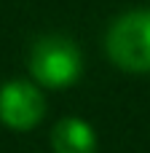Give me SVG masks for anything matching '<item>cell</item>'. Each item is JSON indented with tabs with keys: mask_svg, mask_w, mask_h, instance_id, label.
<instances>
[{
	"mask_svg": "<svg viewBox=\"0 0 150 153\" xmlns=\"http://www.w3.org/2000/svg\"><path fill=\"white\" fill-rule=\"evenodd\" d=\"M105 51L123 73H150V8L121 13L105 35Z\"/></svg>",
	"mask_w": 150,
	"mask_h": 153,
	"instance_id": "1",
	"label": "cell"
},
{
	"mask_svg": "<svg viewBox=\"0 0 150 153\" xmlns=\"http://www.w3.org/2000/svg\"><path fill=\"white\" fill-rule=\"evenodd\" d=\"M83 73L81 48L64 35H43L30 51V75L38 86L67 89Z\"/></svg>",
	"mask_w": 150,
	"mask_h": 153,
	"instance_id": "2",
	"label": "cell"
},
{
	"mask_svg": "<svg viewBox=\"0 0 150 153\" xmlns=\"http://www.w3.org/2000/svg\"><path fill=\"white\" fill-rule=\"evenodd\" d=\"M46 116L43 91L30 81H8L0 86V121L8 129L30 132Z\"/></svg>",
	"mask_w": 150,
	"mask_h": 153,
	"instance_id": "3",
	"label": "cell"
},
{
	"mask_svg": "<svg viewBox=\"0 0 150 153\" xmlns=\"http://www.w3.org/2000/svg\"><path fill=\"white\" fill-rule=\"evenodd\" d=\"M51 148H54V153H94L97 151V134H94L91 124H86L83 118L67 116L54 124Z\"/></svg>",
	"mask_w": 150,
	"mask_h": 153,
	"instance_id": "4",
	"label": "cell"
}]
</instances>
